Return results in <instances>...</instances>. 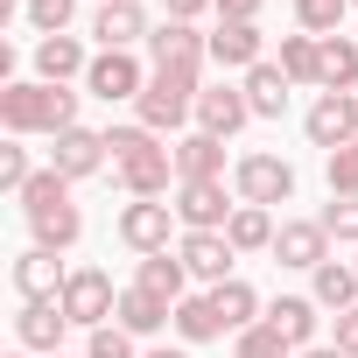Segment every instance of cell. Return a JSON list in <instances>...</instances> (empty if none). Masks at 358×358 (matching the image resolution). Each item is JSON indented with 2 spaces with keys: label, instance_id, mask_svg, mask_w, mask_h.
Listing matches in <instances>:
<instances>
[{
  "label": "cell",
  "instance_id": "obj_1",
  "mask_svg": "<svg viewBox=\"0 0 358 358\" xmlns=\"http://www.w3.org/2000/svg\"><path fill=\"white\" fill-rule=\"evenodd\" d=\"M148 92L134 99L141 127L148 134H176L183 120H197V92H204V57H211V36H197V22H162L148 36Z\"/></svg>",
  "mask_w": 358,
  "mask_h": 358
},
{
  "label": "cell",
  "instance_id": "obj_2",
  "mask_svg": "<svg viewBox=\"0 0 358 358\" xmlns=\"http://www.w3.org/2000/svg\"><path fill=\"white\" fill-rule=\"evenodd\" d=\"M106 148H113V176H120L127 197H169L176 148H162V134H148L134 120V127H106Z\"/></svg>",
  "mask_w": 358,
  "mask_h": 358
},
{
  "label": "cell",
  "instance_id": "obj_3",
  "mask_svg": "<svg viewBox=\"0 0 358 358\" xmlns=\"http://www.w3.org/2000/svg\"><path fill=\"white\" fill-rule=\"evenodd\" d=\"M0 127L8 134H64V127H78V92H64V85H0Z\"/></svg>",
  "mask_w": 358,
  "mask_h": 358
},
{
  "label": "cell",
  "instance_id": "obj_4",
  "mask_svg": "<svg viewBox=\"0 0 358 358\" xmlns=\"http://www.w3.org/2000/svg\"><path fill=\"white\" fill-rule=\"evenodd\" d=\"M113 309H120L113 274H106V267H71V281H64V316H71V330H106Z\"/></svg>",
  "mask_w": 358,
  "mask_h": 358
},
{
  "label": "cell",
  "instance_id": "obj_5",
  "mask_svg": "<svg viewBox=\"0 0 358 358\" xmlns=\"http://www.w3.org/2000/svg\"><path fill=\"white\" fill-rule=\"evenodd\" d=\"M232 190H239V204L274 211V204L295 197V169H288L281 155H239V162H232Z\"/></svg>",
  "mask_w": 358,
  "mask_h": 358
},
{
  "label": "cell",
  "instance_id": "obj_6",
  "mask_svg": "<svg viewBox=\"0 0 358 358\" xmlns=\"http://www.w3.org/2000/svg\"><path fill=\"white\" fill-rule=\"evenodd\" d=\"M183 225L176 218V204H155V197H134L127 211H120V239L148 260V253H169V232Z\"/></svg>",
  "mask_w": 358,
  "mask_h": 358
},
{
  "label": "cell",
  "instance_id": "obj_7",
  "mask_svg": "<svg viewBox=\"0 0 358 358\" xmlns=\"http://www.w3.org/2000/svg\"><path fill=\"white\" fill-rule=\"evenodd\" d=\"M85 92L106 99V106H120V99H141L148 92V71L134 64V50H99L92 71H85Z\"/></svg>",
  "mask_w": 358,
  "mask_h": 358
},
{
  "label": "cell",
  "instance_id": "obj_8",
  "mask_svg": "<svg viewBox=\"0 0 358 358\" xmlns=\"http://www.w3.org/2000/svg\"><path fill=\"white\" fill-rule=\"evenodd\" d=\"M106 162H113V148H106V134H92V127H64L57 148H50V169L64 176V183H85V176H99Z\"/></svg>",
  "mask_w": 358,
  "mask_h": 358
},
{
  "label": "cell",
  "instance_id": "obj_9",
  "mask_svg": "<svg viewBox=\"0 0 358 358\" xmlns=\"http://www.w3.org/2000/svg\"><path fill=\"white\" fill-rule=\"evenodd\" d=\"M302 127H309V141H316V148H330V155H337V148H351V141H358V92H323V99L309 106V120H302Z\"/></svg>",
  "mask_w": 358,
  "mask_h": 358
},
{
  "label": "cell",
  "instance_id": "obj_10",
  "mask_svg": "<svg viewBox=\"0 0 358 358\" xmlns=\"http://www.w3.org/2000/svg\"><path fill=\"white\" fill-rule=\"evenodd\" d=\"M274 260L316 274V267L330 260V232H323V218H281V232H274Z\"/></svg>",
  "mask_w": 358,
  "mask_h": 358
},
{
  "label": "cell",
  "instance_id": "obj_11",
  "mask_svg": "<svg viewBox=\"0 0 358 358\" xmlns=\"http://www.w3.org/2000/svg\"><path fill=\"white\" fill-rule=\"evenodd\" d=\"M239 204H225V183H176V218L183 232H225Z\"/></svg>",
  "mask_w": 358,
  "mask_h": 358
},
{
  "label": "cell",
  "instance_id": "obj_12",
  "mask_svg": "<svg viewBox=\"0 0 358 358\" xmlns=\"http://www.w3.org/2000/svg\"><path fill=\"white\" fill-rule=\"evenodd\" d=\"M246 120H253V106H246V85H204V92H197V134H218V141H232Z\"/></svg>",
  "mask_w": 358,
  "mask_h": 358
},
{
  "label": "cell",
  "instance_id": "obj_13",
  "mask_svg": "<svg viewBox=\"0 0 358 358\" xmlns=\"http://www.w3.org/2000/svg\"><path fill=\"white\" fill-rule=\"evenodd\" d=\"M29 232H36V246L43 253H71L78 239H85V211L71 204V190L64 197H50V204H36L29 211Z\"/></svg>",
  "mask_w": 358,
  "mask_h": 358
},
{
  "label": "cell",
  "instance_id": "obj_14",
  "mask_svg": "<svg viewBox=\"0 0 358 358\" xmlns=\"http://www.w3.org/2000/svg\"><path fill=\"white\" fill-rule=\"evenodd\" d=\"M176 253H183V267L197 274V281H232V260H239V246L225 239V232H183L176 239Z\"/></svg>",
  "mask_w": 358,
  "mask_h": 358
},
{
  "label": "cell",
  "instance_id": "obj_15",
  "mask_svg": "<svg viewBox=\"0 0 358 358\" xmlns=\"http://www.w3.org/2000/svg\"><path fill=\"white\" fill-rule=\"evenodd\" d=\"M64 281H71V267L57 253H43V246H29L15 260V295L22 302H64Z\"/></svg>",
  "mask_w": 358,
  "mask_h": 358
},
{
  "label": "cell",
  "instance_id": "obj_16",
  "mask_svg": "<svg viewBox=\"0 0 358 358\" xmlns=\"http://www.w3.org/2000/svg\"><path fill=\"white\" fill-rule=\"evenodd\" d=\"M92 36H99V50H134V43H148L155 29H148V8H141V0H106V8L92 15Z\"/></svg>",
  "mask_w": 358,
  "mask_h": 358
},
{
  "label": "cell",
  "instance_id": "obj_17",
  "mask_svg": "<svg viewBox=\"0 0 358 358\" xmlns=\"http://www.w3.org/2000/svg\"><path fill=\"white\" fill-rule=\"evenodd\" d=\"M176 183H225V141L218 134H183L176 141Z\"/></svg>",
  "mask_w": 358,
  "mask_h": 358
},
{
  "label": "cell",
  "instance_id": "obj_18",
  "mask_svg": "<svg viewBox=\"0 0 358 358\" xmlns=\"http://www.w3.org/2000/svg\"><path fill=\"white\" fill-rule=\"evenodd\" d=\"M211 64H218V71H253V64H267L260 22H218V29H211Z\"/></svg>",
  "mask_w": 358,
  "mask_h": 358
},
{
  "label": "cell",
  "instance_id": "obj_19",
  "mask_svg": "<svg viewBox=\"0 0 358 358\" xmlns=\"http://www.w3.org/2000/svg\"><path fill=\"white\" fill-rule=\"evenodd\" d=\"M64 330H71L64 302H22V316H15V337H22V351H50V358H57Z\"/></svg>",
  "mask_w": 358,
  "mask_h": 358
},
{
  "label": "cell",
  "instance_id": "obj_20",
  "mask_svg": "<svg viewBox=\"0 0 358 358\" xmlns=\"http://www.w3.org/2000/svg\"><path fill=\"white\" fill-rule=\"evenodd\" d=\"M85 71H92V57H85L78 36H43V43H36V78H43V85H71V78H85Z\"/></svg>",
  "mask_w": 358,
  "mask_h": 358
},
{
  "label": "cell",
  "instance_id": "obj_21",
  "mask_svg": "<svg viewBox=\"0 0 358 358\" xmlns=\"http://www.w3.org/2000/svg\"><path fill=\"white\" fill-rule=\"evenodd\" d=\"M113 323H120L127 337H155L162 323H176V309H169L162 295H148V288H120V309H113Z\"/></svg>",
  "mask_w": 358,
  "mask_h": 358
},
{
  "label": "cell",
  "instance_id": "obj_22",
  "mask_svg": "<svg viewBox=\"0 0 358 358\" xmlns=\"http://www.w3.org/2000/svg\"><path fill=\"white\" fill-rule=\"evenodd\" d=\"M288 92H295V85H288L281 64H253V71H246V106H253V120H281V113H288Z\"/></svg>",
  "mask_w": 358,
  "mask_h": 358
},
{
  "label": "cell",
  "instance_id": "obj_23",
  "mask_svg": "<svg viewBox=\"0 0 358 358\" xmlns=\"http://www.w3.org/2000/svg\"><path fill=\"white\" fill-rule=\"evenodd\" d=\"M183 281H190V267H183V253H148V260L134 267V288H148V295H162L169 309L183 302Z\"/></svg>",
  "mask_w": 358,
  "mask_h": 358
},
{
  "label": "cell",
  "instance_id": "obj_24",
  "mask_svg": "<svg viewBox=\"0 0 358 358\" xmlns=\"http://www.w3.org/2000/svg\"><path fill=\"white\" fill-rule=\"evenodd\" d=\"M316 309H323L316 295H281V302L267 309V323H274L295 351H309V344H316Z\"/></svg>",
  "mask_w": 358,
  "mask_h": 358
},
{
  "label": "cell",
  "instance_id": "obj_25",
  "mask_svg": "<svg viewBox=\"0 0 358 358\" xmlns=\"http://www.w3.org/2000/svg\"><path fill=\"white\" fill-rule=\"evenodd\" d=\"M309 295L323 302V309H358V267H344V260H323L316 274H309Z\"/></svg>",
  "mask_w": 358,
  "mask_h": 358
},
{
  "label": "cell",
  "instance_id": "obj_26",
  "mask_svg": "<svg viewBox=\"0 0 358 358\" xmlns=\"http://www.w3.org/2000/svg\"><path fill=\"white\" fill-rule=\"evenodd\" d=\"M274 211H260V204H239L232 211V225H225V239L239 246V253H274Z\"/></svg>",
  "mask_w": 358,
  "mask_h": 358
},
{
  "label": "cell",
  "instance_id": "obj_27",
  "mask_svg": "<svg viewBox=\"0 0 358 358\" xmlns=\"http://www.w3.org/2000/svg\"><path fill=\"white\" fill-rule=\"evenodd\" d=\"M211 309H218V323H225L232 337H239L246 323H260V295H253L246 281H218V288H211Z\"/></svg>",
  "mask_w": 358,
  "mask_h": 358
},
{
  "label": "cell",
  "instance_id": "obj_28",
  "mask_svg": "<svg viewBox=\"0 0 358 358\" xmlns=\"http://www.w3.org/2000/svg\"><path fill=\"white\" fill-rule=\"evenodd\" d=\"M323 92H358V43L351 36H323Z\"/></svg>",
  "mask_w": 358,
  "mask_h": 358
},
{
  "label": "cell",
  "instance_id": "obj_29",
  "mask_svg": "<svg viewBox=\"0 0 358 358\" xmlns=\"http://www.w3.org/2000/svg\"><path fill=\"white\" fill-rule=\"evenodd\" d=\"M176 337H183V344H211V337H225L211 295H183V302H176Z\"/></svg>",
  "mask_w": 358,
  "mask_h": 358
},
{
  "label": "cell",
  "instance_id": "obj_30",
  "mask_svg": "<svg viewBox=\"0 0 358 358\" xmlns=\"http://www.w3.org/2000/svg\"><path fill=\"white\" fill-rule=\"evenodd\" d=\"M281 71H288V85H316L323 78V36H281Z\"/></svg>",
  "mask_w": 358,
  "mask_h": 358
},
{
  "label": "cell",
  "instance_id": "obj_31",
  "mask_svg": "<svg viewBox=\"0 0 358 358\" xmlns=\"http://www.w3.org/2000/svg\"><path fill=\"white\" fill-rule=\"evenodd\" d=\"M288 351H295V344H288V337H281V330H274L267 316L239 330V358H288Z\"/></svg>",
  "mask_w": 358,
  "mask_h": 358
},
{
  "label": "cell",
  "instance_id": "obj_32",
  "mask_svg": "<svg viewBox=\"0 0 358 358\" xmlns=\"http://www.w3.org/2000/svg\"><path fill=\"white\" fill-rule=\"evenodd\" d=\"M344 8L351 0H295V22H302V36H337Z\"/></svg>",
  "mask_w": 358,
  "mask_h": 358
},
{
  "label": "cell",
  "instance_id": "obj_33",
  "mask_svg": "<svg viewBox=\"0 0 358 358\" xmlns=\"http://www.w3.org/2000/svg\"><path fill=\"white\" fill-rule=\"evenodd\" d=\"M22 15H29V29H36V36H64V29H71V15H78V0H29Z\"/></svg>",
  "mask_w": 358,
  "mask_h": 358
},
{
  "label": "cell",
  "instance_id": "obj_34",
  "mask_svg": "<svg viewBox=\"0 0 358 358\" xmlns=\"http://www.w3.org/2000/svg\"><path fill=\"white\" fill-rule=\"evenodd\" d=\"M323 176H330V197H358V141L337 148V155L323 162Z\"/></svg>",
  "mask_w": 358,
  "mask_h": 358
},
{
  "label": "cell",
  "instance_id": "obj_35",
  "mask_svg": "<svg viewBox=\"0 0 358 358\" xmlns=\"http://www.w3.org/2000/svg\"><path fill=\"white\" fill-rule=\"evenodd\" d=\"M323 232L358 246V197H330V204H323Z\"/></svg>",
  "mask_w": 358,
  "mask_h": 358
},
{
  "label": "cell",
  "instance_id": "obj_36",
  "mask_svg": "<svg viewBox=\"0 0 358 358\" xmlns=\"http://www.w3.org/2000/svg\"><path fill=\"white\" fill-rule=\"evenodd\" d=\"M85 358H134V337H127L120 323H106V330L85 337Z\"/></svg>",
  "mask_w": 358,
  "mask_h": 358
},
{
  "label": "cell",
  "instance_id": "obj_37",
  "mask_svg": "<svg viewBox=\"0 0 358 358\" xmlns=\"http://www.w3.org/2000/svg\"><path fill=\"white\" fill-rule=\"evenodd\" d=\"M29 176H36V169H29V148H0V190H15V197H22V190H29Z\"/></svg>",
  "mask_w": 358,
  "mask_h": 358
},
{
  "label": "cell",
  "instance_id": "obj_38",
  "mask_svg": "<svg viewBox=\"0 0 358 358\" xmlns=\"http://www.w3.org/2000/svg\"><path fill=\"white\" fill-rule=\"evenodd\" d=\"M337 351H344V358H358V309H344V316H337Z\"/></svg>",
  "mask_w": 358,
  "mask_h": 358
},
{
  "label": "cell",
  "instance_id": "obj_39",
  "mask_svg": "<svg viewBox=\"0 0 358 358\" xmlns=\"http://www.w3.org/2000/svg\"><path fill=\"white\" fill-rule=\"evenodd\" d=\"M218 22H260V0H218Z\"/></svg>",
  "mask_w": 358,
  "mask_h": 358
},
{
  "label": "cell",
  "instance_id": "obj_40",
  "mask_svg": "<svg viewBox=\"0 0 358 358\" xmlns=\"http://www.w3.org/2000/svg\"><path fill=\"white\" fill-rule=\"evenodd\" d=\"M204 8H218V0H169V22H197Z\"/></svg>",
  "mask_w": 358,
  "mask_h": 358
},
{
  "label": "cell",
  "instance_id": "obj_41",
  "mask_svg": "<svg viewBox=\"0 0 358 358\" xmlns=\"http://www.w3.org/2000/svg\"><path fill=\"white\" fill-rule=\"evenodd\" d=\"M302 358H344V351H337V344H309Z\"/></svg>",
  "mask_w": 358,
  "mask_h": 358
},
{
  "label": "cell",
  "instance_id": "obj_42",
  "mask_svg": "<svg viewBox=\"0 0 358 358\" xmlns=\"http://www.w3.org/2000/svg\"><path fill=\"white\" fill-rule=\"evenodd\" d=\"M148 358H190V351H148Z\"/></svg>",
  "mask_w": 358,
  "mask_h": 358
},
{
  "label": "cell",
  "instance_id": "obj_43",
  "mask_svg": "<svg viewBox=\"0 0 358 358\" xmlns=\"http://www.w3.org/2000/svg\"><path fill=\"white\" fill-rule=\"evenodd\" d=\"M8 358H29V351H8Z\"/></svg>",
  "mask_w": 358,
  "mask_h": 358
},
{
  "label": "cell",
  "instance_id": "obj_44",
  "mask_svg": "<svg viewBox=\"0 0 358 358\" xmlns=\"http://www.w3.org/2000/svg\"><path fill=\"white\" fill-rule=\"evenodd\" d=\"M351 8H358V0H351Z\"/></svg>",
  "mask_w": 358,
  "mask_h": 358
},
{
  "label": "cell",
  "instance_id": "obj_45",
  "mask_svg": "<svg viewBox=\"0 0 358 358\" xmlns=\"http://www.w3.org/2000/svg\"><path fill=\"white\" fill-rule=\"evenodd\" d=\"M99 8H106V0H99Z\"/></svg>",
  "mask_w": 358,
  "mask_h": 358
},
{
  "label": "cell",
  "instance_id": "obj_46",
  "mask_svg": "<svg viewBox=\"0 0 358 358\" xmlns=\"http://www.w3.org/2000/svg\"><path fill=\"white\" fill-rule=\"evenodd\" d=\"M351 267H358V260H351Z\"/></svg>",
  "mask_w": 358,
  "mask_h": 358
},
{
  "label": "cell",
  "instance_id": "obj_47",
  "mask_svg": "<svg viewBox=\"0 0 358 358\" xmlns=\"http://www.w3.org/2000/svg\"><path fill=\"white\" fill-rule=\"evenodd\" d=\"M57 358H64V351H57Z\"/></svg>",
  "mask_w": 358,
  "mask_h": 358
}]
</instances>
